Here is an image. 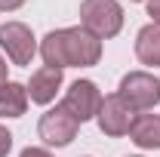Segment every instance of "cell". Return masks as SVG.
I'll return each mask as SVG.
<instances>
[{"label":"cell","instance_id":"7c38bea8","mask_svg":"<svg viewBox=\"0 0 160 157\" xmlns=\"http://www.w3.org/2000/svg\"><path fill=\"white\" fill-rule=\"evenodd\" d=\"M9 148H12V133L6 126H0V157L9 154Z\"/></svg>","mask_w":160,"mask_h":157},{"label":"cell","instance_id":"52a82bcc","mask_svg":"<svg viewBox=\"0 0 160 157\" xmlns=\"http://www.w3.org/2000/svg\"><path fill=\"white\" fill-rule=\"evenodd\" d=\"M102 99L105 96L99 93V86H96L92 80H74L71 89L65 93V102H62V105H65L80 123H86V120H92L96 114H99Z\"/></svg>","mask_w":160,"mask_h":157},{"label":"cell","instance_id":"5b68a950","mask_svg":"<svg viewBox=\"0 0 160 157\" xmlns=\"http://www.w3.org/2000/svg\"><path fill=\"white\" fill-rule=\"evenodd\" d=\"M0 46L6 49V56H9L12 65H31L34 53H37V40L31 34V28L22 25V22L0 25Z\"/></svg>","mask_w":160,"mask_h":157},{"label":"cell","instance_id":"7a4b0ae2","mask_svg":"<svg viewBox=\"0 0 160 157\" xmlns=\"http://www.w3.org/2000/svg\"><path fill=\"white\" fill-rule=\"evenodd\" d=\"M80 28H86L92 37L108 40L117 37L123 28V9L117 0H83L80 3Z\"/></svg>","mask_w":160,"mask_h":157},{"label":"cell","instance_id":"6da1fadb","mask_svg":"<svg viewBox=\"0 0 160 157\" xmlns=\"http://www.w3.org/2000/svg\"><path fill=\"white\" fill-rule=\"evenodd\" d=\"M40 56L49 68H89L102 59V40L86 28H59L40 40Z\"/></svg>","mask_w":160,"mask_h":157},{"label":"cell","instance_id":"9a60e30c","mask_svg":"<svg viewBox=\"0 0 160 157\" xmlns=\"http://www.w3.org/2000/svg\"><path fill=\"white\" fill-rule=\"evenodd\" d=\"M19 157H52V154H49L46 148H25Z\"/></svg>","mask_w":160,"mask_h":157},{"label":"cell","instance_id":"ba28073f","mask_svg":"<svg viewBox=\"0 0 160 157\" xmlns=\"http://www.w3.org/2000/svg\"><path fill=\"white\" fill-rule=\"evenodd\" d=\"M59 86H62V71H59V68L43 65V68H37V71L31 74L28 99L37 102V105H49V102L56 99V93H59Z\"/></svg>","mask_w":160,"mask_h":157},{"label":"cell","instance_id":"4fadbf2b","mask_svg":"<svg viewBox=\"0 0 160 157\" xmlns=\"http://www.w3.org/2000/svg\"><path fill=\"white\" fill-rule=\"evenodd\" d=\"M148 16L154 19V25H160V0H148Z\"/></svg>","mask_w":160,"mask_h":157},{"label":"cell","instance_id":"2e32d148","mask_svg":"<svg viewBox=\"0 0 160 157\" xmlns=\"http://www.w3.org/2000/svg\"><path fill=\"white\" fill-rule=\"evenodd\" d=\"M3 83H6V59L0 56V86H3Z\"/></svg>","mask_w":160,"mask_h":157},{"label":"cell","instance_id":"30bf717a","mask_svg":"<svg viewBox=\"0 0 160 157\" xmlns=\"http://www.w3.org/2000/svg\"><path fill=\"white\" fill-rule=\"evenodd\" d=\"M28 108V86L6 80L0 86V117H22Z\"/></svg>","mask_w":160,"mask_h":157},{"label":"cell","instance_id":"9c48e42d","mask_svg":"<svg viewBox=\"0 0 160 157\" xmlns=\"http://www.w3.org/2000/svg\"><path fill=\"white\" fill-rule=\"evenodd\" d=\"M136 56L148 68H160V25H145L136 34Z\"/></svg>","mask_w":160,"mask_h":157},{"label":"cell","instance_id":"8fae6325","mask_svg":"<svg viewBox=\"0 0 160 157\" xmlns=\"http://www.w3.org/2000/svg\"><path fill=\"white\" fill-rule=\"evenodd\" d=\"M129 139L139 145V148H160V117L157 114H142L136 117Z\"/></svg>","mask_w":160,"mask_h":157},{"label":"cell","instance_id":"3957f363","mask_svg":"<svg viewBox=\"0 0 160 157\" xmlns=\"http://www.w3.org/2000/svg\"><path fill=\"white\" fill-rule=\"evenodd\" d=\"M117 96L132 108V111H151L160 102V80L148 71H129L120 80Z\"/></svg>","mask_w":160,"mask_h":157},{"label":"cell","instance_id":"277c9868","mask_svg":"<svg viewBox=\"0 0 160 157\" xmlns=\"http://www.w3.org/2000/svg\"><path fill=\"white\" fill-rule=\"evenodd\" d=\"M77 129H80V120L65 108V105H56L49 108L37 123V136L49 145V148H65L77 139Z\"/></svg>","mask_w":160,"mask_h":157},{"label":"cell","instance_id":"5bb4252c","mask_svg":"<svg viewBox=\"0 0 160 157\" xmlns=\"http://www.w3.org/2000/svg\"><path fill=\"white\" fill-rule=\"evenodd\" d=\"M25 0H0V13H16Z\"/></svg>","mask_w":160,"mask_h":157},{"label":"cell","instance_id":"8992f818","mask_svg":"<svg viewBox=\"0 0 160 157\" xmlns=\"http://www.w3.org/2000/svg\"><path fill=\"white\" fill-rule=\"evenodd\" d=\"M96 120H99V129L105 136H126L132 129V123H136V111L114 93V96L102 99V108L96 114Z\"/></svg>","mask_w":160,"mask_h":157}]
</instances>
